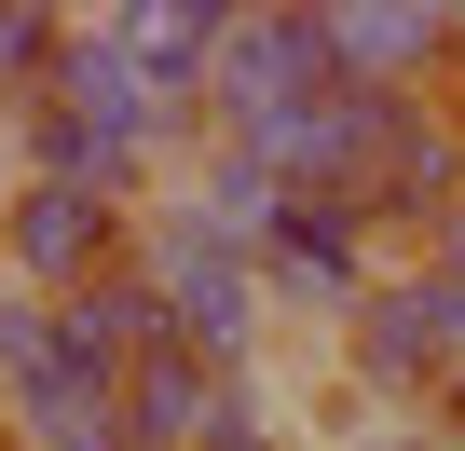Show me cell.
Masks as SVG:
<instances>
[{
  "instance_id": "16",
  "label": "cell",
  "mask_w": 465,
  "mask_h": 451,
  "mask_svg": "<svg viewBox=\"0 0 465 451\" xmlns=\"http://www.w3.org/2000/svg\"><path fill=\"white\" fill-rule=\"evenodd\" d=\"M0 219H15V164H0Z\"/></svg>"
},
{
  "instance_id": "4",
  "label": "cell",
  "mask_w": 465,
  "mask_h": 451,
  "mask_svg": "<svg viewBox=\"0 0 465 451\" xmlns=\"http://www.w3.org/2000/svg\"><path fill=\"white\" fill-rule=\"evenodd\" d=\"M397 274V247H383V219L370 205H342V191H302L288 205V233L261 247V288H274V328H356V301Z\"/></svg>"
},
{
  "instance_id": "10",
  "label": "cell",
  "mask_w": 465,
  "mask_h": 451,
  "mask_svg": "<svg viewBox=\"0 0 465 451\" xmlns=\"http://www.w3.org/2000/svg\"><path fill=\"white\" fill-rule=\"evenodd\" d=\"M124 424H137V451H205V424H219V369L164 342L151 369H124Z\"/></svg>"
},
{
  "instance_id": "7",
  "label": "cell",
  "mask_w": 465,
  "mask_h": 451,
  "mask_svg": "<svg viewBox=\"0 0 465 451\" xmlns=\"http://www.w3.org/2000/svg\"><path fill=\"white\" fill-rule=\"evenodd\" d=\"M288 205H302V191H288V178H274L261 151H219V137H205V151H192V164L164 178V219H192V233L247 247V260H261V247L288 233Z\"/></svg>"
},
{
  "instance_id": "8",
  "label": "cell",
  "mask_w": 465,
  "mask_h": 451,
  "mask_svg": "<svg viewBox=\"0 0 465 451\" xmlns=\"http://www.w3.org/2000/svg\"><path fill=\"white\" fill-rule=\"evenodd\" d=\"M110 42H124L178 110H205V83H219V55H232V15H219V0H124Z\"/></svg>"
},
{
  "instance_id": "12",
  "label": "cell",
  "mask_w": 465,
  "mask_h": 451,
  "mask_svg": "<svg viewBox=\"0 0 465 451\" xmlns=\"http://www.w3.org/2000/svg\"><path fill=\"white\" fill-rule=\"evenodd\" d=\"M55 383H96L69 356V315L28 301V288H0V410H15V397H55Z\"/></svg>"
},
{
  "instance_id": "5",
  "label": "cell",
  "mask_w": 465,
  "mask_h": 451,
  "mask_svg": "<svg viewBox=\"0 0 465 451\" xmlns=\"http://www.w3.org/2000/svg\"><path fill=\"white\" fill-rule=\"evenodd\" d=\"M137 260V205L83 191V178H15V219H0V288L28 301H83Z\"/></svg>"
},
{
  "instance_id": "17",
  "label": "cell",
  "mask_w": 465,
  "mask_h": 451,
  "mask_svg": "<svg viewBox=\"0 0 465 451\" xmlns=\"http://www.w3.org/2000/svg\"><path fill=\"white\" fill-rule=\"evenodd\" d=\"M0 451H15V424H0Z\"/></svg>"
},
{
  "instance_id": "1",
  "label": "cell",
  "mask_w": 465,
  "mask_h": 451,
  "mask_svg": "<svg viewBox=\"0 0 465 451\" xmlns=\"http://www.w3.org/2000/svg\"><path fill=\"white\" fill-rule=\"evenodd\" d=\"M329 369H342V397L370 424H438V397L465 383V288L438 260H397L356 301V328L329 342Z\"/></svg>"
},
{
  "instance_id": "14",
  "label": "cell",
  "mask_w": 465,
  "mask_h": 451,
  "mask_svg": "<svg viewBox=\"0 0 465 451\" xmlns=\"http://www.w3.org/2000/svg\"><path fill=\"white\" fill-rule=\"evenodd\" d=\"M424 260H438V274H451V288H465V219H451V233H438V247H424Z\"/></svg>"
},
{
  "instance_id": "3",
  "label": "cell",
  "mask_w": 465,
  "mask_h": 451,
  "mask_svg": "<svg viewBox=\"0 0 465 451\" xmlns=\"http://www.w3.org/2000/svg\"><path fill=\"white\" fill-rule=\"evenodd\" d=\"M342 55H329V15H302V0H274V15H232V55L205 83V137L219 151H261L288 137L302 110H342Z\"/></svg>"
},
{
  "instance_id": "9",
  "label": "cell",
  "mask_w": 465,
  "mask_h": 451,
  "mask_svg": "<svg viewBox=\"0 0 465 451\" xmlns=\"http://www.w3.org/2000/svg\"><path fill=\"white\" fill-rule=\"evenodd\" d=\"M55 315H69V356H83L96 383H124V369H151V356L178 342V315H164L151 260H124L110 288H83V301H55Z\"/></svg>"
},
{
  "instance_id": "13",
  "label": "cell",
  "mask_w": 465,
  "mask_h": 451,
  "mask_svg": "<svg viewBox=\"0 0 465 451\" xmlns=\"http://www.w3.org/2000/svg\"><path fill=\"white\" fill-rule=\"evenodd\" d=\"M329 451H465V437H451V424H342Z\"/></svg>"
},
{
  "instance_id": "2",
  "label": "cell",
  "mask_w": 465,
  "mask_h": 451,
  "mask_svg": "<svg viewBox=\"0 0 465 451\" xmlns=\"http://www.w3.org/2000/svg\"><path fill=\"white\" fill-rule=\"evenodd\" d=\"M137 260H151V288H164V315H178V356H205L219 383H261L274 369V288H261V260L247 247H219V233H192V219H137Z\"/></svg>"
},
{
  "instance_id": "6",
  "label": "cell",
  "mask_w": 465,
  "mask_h": 451,
  "mask_svg": "<svg viewBox=\"0 0 465 451\" xmlns=\"http://www.w3.org/2000/svg\"><path fill=\"white\" fill-rule=\"evenodd\" d=\"M329 55L356 96H438V69L465 83V15H438V0H329Z\"/></svg>"
},
{
  "instance_id": "15",
  "label": "cell",
  "mask_w": 465,
  "mask_h": 451,
  "mask_svg": "<svg viewBox=\"0 0 465 451\" xmlns=\"http://www.w3.org/2000/svg\"><path fill=\"white\" fill-rule=\"evenodd\" d=\"M438 424H451V437H465V383H451V397H438Z\"/></svg>"
},
{
  "instance_id": "18",
  "label": "cell",
  "mask_w": 465,
  "mask_h": 451,
  "mask_svg": "<svg viewBox=\"0 0 465 451\" xmlns=\"http://www.w3.org/2000/svg\"><path fill=\"white\" fill-rule=\"evenodd\" d=\"M451 96H465V83H451Z\"/></svg>"
},
{
  "instance_id": "11",
  "label": "cell",
  "mask_w": 465,
  "mask_h": 451,
  "mask_svg": "<svg viewBox=\"0 0 465 451\" xmlns=\"http://www.w3.org/2000/svg\"><path fill=\"white\" fill-rule=\"evenodd\" d=\"M69 55H83V15H55V0H0V123L42 110Z\"/></svg>"
}]
</instances>
